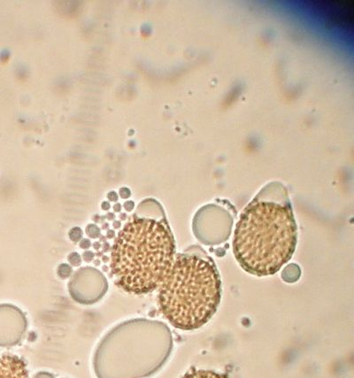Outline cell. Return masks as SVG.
<instances>
[{"instance_id":"cell-1","label":"cell","mask_w":354,"mask_h":378,"mask_svg":"<svg viewBox=\"0 0 354 378\" xmlns=\"http://www.w3.org/2000/svg\"><path fill=\"white\" fill-rule=\"evenodd\" d=\"M297 243L298 227L289 204L256 198L237 223L233 253L244 271L267 277L289 262Z\"/></svg>"},{"instance_id":"cell-2","label":"cell","mask_w":354,"mask_h":378,"mask_svg":"<svg viewBox=\"0 0 354 378\" xmlns=\"http://www.w3.org/2000/svg\"><path fill=\"white\" fill-rule=\"evenodd\" d=\"M175 254V240L167 223L154 218L134 217L113 243L111 270L124 291L149 293L163 281Z\"/></svg>"},{"instance_id":"cell-3","label":"cell","mask_w":354,"mask_h":378,"mask_svg":"<svg viewBox=\"0 0 354 378\" xmlns=\"http://www.w3.org/2000/svg\"><path fill=\"white\" fill-rule=\"evenodd\" d=\"M158 287L161 313L182 331L204 326L221 303L219 272L214 260L205 255L178 254Z\"/></svg>"},{"instance_id":"cell-4","label":"cell","mask_w":354,"mask_h":378,"mask_svg":"<svg viewBox=\"0 0 354 378\" xmlns=\"http://www.w3.org/2000/svg\"><path fill=\"white\" fill-rule=\"evenodd\" d=\"M26 326L23 314L12 305H0V346L16 345Z\"/></svg>"},{"instance_id":"cell-5","label":"cell","mask_w":354,"mask_h":378,"mask_svg":"<svg viewBox=\"0 0 354 378\" xmlns=\"http://www.w3.org/2000/svg\"><path fill=\"white\" fill-rule=\"evenodd\" d=\"M0 378H28L25 361L16 355L0 354Z\"/></svg>"},{"instance_id":"cell-6","label":"cell","mask_w":354,"mask_h":378,"mask_svg":"<svg viewBox=\"0 0 354 378\" xmlns=\"http://www.w3.org/2000/svg\"><path fill=\"white\" fill-rule=\"evenodd\" d=\"M182 378H228L225 374L218 373L213 370H191L185 374Z\"/></svg>"},{"instance_id":"cell-7","label":"cell","mask_w":354,"mask_h":378,"mask_svg":"<svg viewBox=\"0 0 354 378\" xmlns=\"http://www.w3.org/2000/svg\"><path fill=\"white\" fill-rule=\"evenodd\" d=\"M58 276L62 278V279H66L71 276L72 274V268L70 267L69 265L63 263L61 264L58 268Z\"/></svg>"},{"instance_id":"cell-8","label":"cell","mask_w":354,"mask_h":378,"mask_svg":"<svg viewBox=\"0 0 354 378\" xmlns=\"http://www.w3.org/2000/svg\"><path fill=\"white\" fill-rule=\"evenodd\" d=\"M68 236H69L70 240L72 242L77 243L83 238V231L79 227H74L70 230Z\"/></svg>"},{"instance_id":"cell-9","label":"cell","mask_w":354,"mask_h":378,"mask_svg":"<svg viewBox=\"0 0 354 378\" xmlns=\"http://www.w3.org/2000/svg\"><path fill=\"white\" fill-rule=\"evenodd\" d=\"M85 231H86V234L90 238H97V237H99L100 235H101L100 229L97 225H95V224H88V225H87Z\"/></svg>"},{"instance_id":"cell-10","label":"cell","mask_w":354,"mask_h":378,"mask_svg":"<svg viewBox=\"0 0 354 378\" xmlns=\"http://www.w3.org/2000/svg\"><path fill=\"white\" fill-rule=\"evenodd\" d=\"M67 260L72 266H75V267H78L82 263V258L77 253H71L67 257Z\"/></svg>"},{"instance_id":"cell-11","label":"cell","mask_w":354,"mask_h":378,"mask_svg":"<svg viewBox=\"0 0 354 378\" xmlns=\"http://www.w3.org/2000/svg\"><path fill=\"white\" fill-rule=\"evenodd\" d=\"M94 257H95V254L91 251H86V252H84V254H83V259H84V261H86V262L92 261L94 260Z\"/></svg>"},{"instance_id":"cell-12","label":"cell","mask_w":354,"mask_h":378,"mask_svg":"<svg viewBox=\"0 0 354 378\" xmlns=\"http://www.w3.org/2000/svg\"><path fill=\"white\" fill-rule=\"evenodd\" d=\"M119 193H120L121 198H124V199L129 198L131 196V189H129V188H127V187H122V188H121V189H120V191H119Z\"/></svg>"},{"instance_id":"cell-13","label":"cell","mask_w":354,"mask_h":378,"mask_svg":"<svg viewBox=\"0 0 354 378\" xmlns=\"http://www.w3.org/2000/svg\"><path fill=\"white\" fill-rule=\"evenodd\" d=\"M91 243H90V240H88V238H84L80 241V248L82 249L87 250L90 247Z\"/></svg>"},{"instance_id":"cell-14","label":"cell","mask_w":354,"mask_h":378,"mask_svg":"<svg viewBox=\"0 0 354 378\" xmlns=\"http://www.w3.org/2000/svg\"><path fill=\"white\" fill-rule=\"evenodd\" d=\"M123 208L126 210L127 212H131V211L134 209V208H135V203H134V201H132V200H129V201H126V202L124 203Z\"/></svg>"},{"instance_id":"cell-15","label":"cell","mask_w":354,"mask_h":378,"mask_svg":"<svg viewBox=\"0 0 354 378\" xmlns=\"http://www.w3.org/2000/svg\"><path fill=\"white\" fill-rule=\"evenodd\" d=\"M108 198L110 201H112V202H116L117 200H118V194H117L115 191H110V192L108 194Z\"/></svg>"},{"instance_id":"cell-16","label":"cell","mask_w":354,"mask_h":378,"mask_svg":"<svg viewBox=\"0 0 354 378\" xmlns=\"http://www.w3.org/2000/svg\"><path fill=\"white\" fill-rule=\"evenodd\" d=\"M110 208H111V205H110V203L108 202V201H104V202H102V204H101V208H102L104 211H108V210L110 209Z\"/></svg>"},{"instance_id":"cell-17","label":"cell","mask_w":354,"mask_h":378,"mask_svg":"<svg viewBox=\"0 0 354 378\" xmlns=\"http://www.w3.org/2000/svg\"><path fill=\"white\" fill-rule=\"evenodd\" d=\"M110 250H111L110 244L108 243V242H105L104 244H103V252H104V253H108Z\"/></svg>"},{"instance_id":"cell-18","label":"cell","mask_w":354,"mask_h":378,"mask_svg":"<svg viewBox=\"0 0 354 378\" xmlns=\"http://www.w3.org/2000/svg\"><path fill=\"white\" fill-rule=\"evenodd\" d=\"M114 236H115V232H114V231H112V230H108L107 237L109 238V239H111V238H113Z\"/></svg>"},{"instance_id":"cell-19","label":"cell","mask_w":354,"mask_h":378,"mask_svg":"<svg viewBox=\"0 0 354 378\" xmlns=\"http://www.w3.org/2000/svg\"><path fill=\"white\" fill-rule=\"evenodd\" d=\"M36 378H53L50 374L39 373Z\"/></svg>"},{"instance_id":"cell-20","label":"cell","mask_w":354,"mask_h":378,"mask_svg":"<svg viewBox=\"0 0 354 378\" xmlns=\"http://www.w3.org/2000/svg\"><path fill=\"white\" fill-rule=\"evenodd\" d=\"M105 218L108 219L109 221H112V220L115 219V215H114L113 213H108V214L105 216Z\"/></svg>"},{"instance_id":"cell-21","label":"cell","mask_w":354,"mask_h":378,"mask_svg":"<svg viewBox=\"0 0 354 378\" xmlns=\"http://www.w3.org/2000/svg\"><path fill=\"white\" fill-rule=\"evenodd\" d=\"M121 205L120 203H116L113 206V211L114 212H121Z\"/></svg>"},{"instance_id":"cell-22","label":"cell","mask_w":354,"mask_h":378,"mask_svg":"<svg viewBox=\"0 0 354 378\" xmlns=\"http://www.w3.org/2000/svg\"><path fill=\"white\" fill-rule=\"evenodd\" d=\"M112 226H113V228L114 229H120V227L121 226V221H113V223H112Z\"/></svg>"},{"instance_id":"cell-23","label":"cell","mask_w":354,"mask_h":378,"mask_svg":"<svg viewBox=\"0 0 354 378\" xmlns=\"http://www.w3.org/2000/svg\"><path fill=\"white\" fill-rule=\"evenodd\" d=\"M101 247V244H100V242H95L93 244V248L95 250H99V248Z\"/></svg>"},{"instance_id":"cell-24","label":"cell","mask_w":354,"mask_h":378,"mask_svg":"<svg viewBox=\"0 0 354 378\" xmlns=\"http://www.w3.org/2000/svg\"><path fill=\"white\" fill-rule=\"evenodd\" d=\"M120 219H121V221H125V220L127 219L126 213H121V215H120Z\"/></svg>"},{"instance_id":"cell-25","label":"cell","mask_w":354,"mask_h":378,"mask_svg":"<svg viewBox=\"0 0 354 378\" xmlns=\"http://www.w3.org/2000/svg\"><path fill=\"white\" fill-rule=\"evenodd\" d=\"M102 260L104 262H108V261L110 260V258H109V257H108V256H103Z\"/></svg>"},{"instance_id":"cell-26","label":"cell","mask_w":354,"mask_h":378,"mask_svg":"<svg viewBox=\"0 0 354 378\" xmlns=\"http://www.w3.org/2000/svg\"><path fill=\"white\" fill-rule=\"evenodd\" d=\"M108 228H109V224L108 223H103V230H108Z\"/></svg>"},{"instance_id":"cell-27","label":"cell","mask_w":354,"mask_h":378,"mask_svg":"<svg viewBox=\"0 0 354 378\" xmlns=\"http://www.w3.org/2000/svg\"><path fill=\"white\" fill-rule=\"evenodd\" d=\"M100 241L105 243L106 242V236H100Z\"/></svg>"},{"instance_id":"cell-28","label":"cell","mask_w":354,"mask_h":378,"mask_svg":"<svg viewBox=\"0 0 354 378\" xmlns=\"http://www.w3.org/2000/svg\"><path fill=\"white\" fill-rule=\"evenodd\" d=\"M94 263H95V265H99V263L100 262H99V260H95V261H94Z\"/></svg>"},{"instance_id":"cell-29","label":"cell","mask_w":354,"mask_h":378,"mask_svg":"<svg viewBox=\"0 0 354 378\" xmlns=\"http://www.w3.org/2000/svg\"><path fill=\"white\" fill-rule=\"evenodd\" d=\"M97 255H98V256H101V255H102V253H98Z\"/></svg>"}]
</instances>
